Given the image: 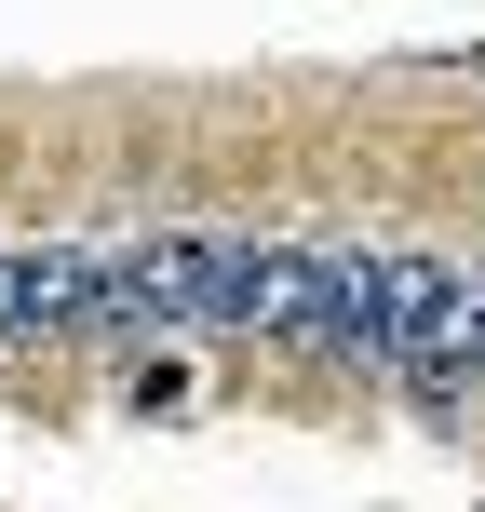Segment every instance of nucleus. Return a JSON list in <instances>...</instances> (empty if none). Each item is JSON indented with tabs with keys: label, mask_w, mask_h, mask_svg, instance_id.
<instances>
[{
	"label": "nucleus",
	"mask_w": 485,
	"mask_h": 512,
	"mask_svg": "<svg viewBox=\"0 0 485 512\" xmlns=\"http://www.w3.org/2000/svg\"><path fill=\"white\" fill-rule=\"evenodd\" d=\"M95 270H108V256H81V243H0V337L95 324Z\"/></svg>",
	"instance_id": "f257e3e1"
}]
</instances>
